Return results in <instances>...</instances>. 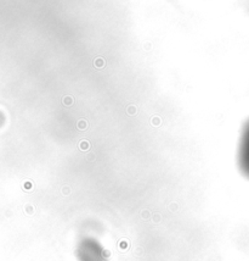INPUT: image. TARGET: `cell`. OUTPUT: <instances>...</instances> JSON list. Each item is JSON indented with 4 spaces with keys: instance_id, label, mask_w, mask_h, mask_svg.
Returning a JSON list of instances; mask_svg holds the SVG:
<instances>
[{
    "instance_id": "1",
    "label": "cell",
    "mask_w": 249,
    "mask_h": 261,
    "mask_svg": "<svg viewBox=\"0 0 249 261\" xmlns=\"http://www.w3.org/2000/svg\"><path fill=\"white\" fill-rule=\"evenodd\" d=\"M77 257L79 261H106L103 247L94 238H84L77 247Z\"/></svg>"
},
{
    "instance_id": "2",
    "label": "cell",
    "mask_w": 249,
    "mask_h": 261,
    "mask_svg": "<svg viewBox=\"0 0 249 261\" xmlns=\"http://www.w3.org/2000/svg\"><path fill=\"white\" fill-rule=\"evenodd\" d=\"M238 166L243 175L249 178V120L243 127L239 149H238Z\"/></svg>"
}]
</instances>
